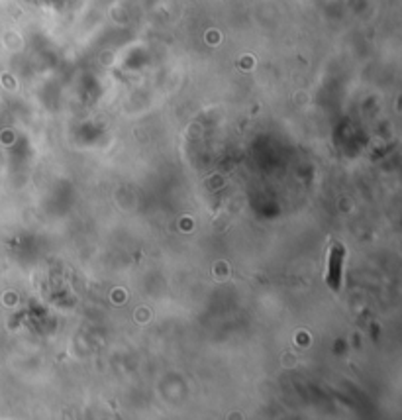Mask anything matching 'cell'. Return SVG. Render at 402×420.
<instances>
[{"label": "cell", "instance_id": "6da1fadb", "mask_svg": "<svg viewBox=\"0 0 402 420\" xmlns=\"http://www.w3.org/2000/svg\"><path fill=\"white\" fill-rule=\"evenodd\" d=\"M343 261H345V248L340 242H332L330 248V259H328V277L326 283L332 291L341 289V273H343Z\"/></svg>", "mask_w": 402, "mask_h": 420}]
</instances>
